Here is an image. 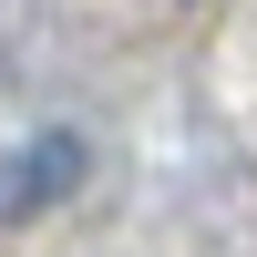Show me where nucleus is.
<instances>
[{
	"label": "nucleus",
	"instance_id": "obj_1",
	"mask_svg": "<svg viewBox=\"0 0 257 257\" xmlns=\"http://www.w3.org/2000/svg\"><path fill=\"white\" fill-rule=\"evenodd\" d=\"M72 175H82V144H72V134H31L11 165H0V216H31V206H52Z\"/></svg>",
	"mask_w": 257,
	"mask_h": 257
}]
</instances>
